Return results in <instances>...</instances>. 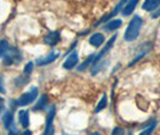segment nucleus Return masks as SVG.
Wrapping results in <instances>:
<instances>
[{
    "label": "nucleus",
    "mask_w": 160,
    "mask_h": 135,
    "mask_svg": "<svg viewBox=\"0 0 160 135\" xmlns=\"http://www.w3.org/2000/svg\"><path fill=\"white\" fill-rule=\"evenodd\" d=\"M32 69H34V63H32V62L27 63V65L24 66V75H25V76H29L32 72Z\"/></svg>",
    "instance_id": "412c9836"
},
{
    "label": "nucleus",
    "mask_w": 160,
    "mask_h": 135,
    "mask_svg": "<svg viewBox=\"0 0 160 135\" xmlns=\"http://www.w3.org/2000/svg\"><path fill=\"white\" fill-rule=\"evenodd\" d=\"M107 106V96L106 94H104V96H101V99H100V101H99V104L96 105V109H95V112H100L102 111L105 107Z\"/></svg>",
    "instance_id": "aec40b11"
},
{
    "label": "nucleus",
    "mask_w": 160,
    "mask_h": 135,
    "mask_svg": "<svg viewBox=\"0 0 160 135\" xmlns=\"http://www.w3.org/2000/svg\"><path fill=\"white\" fill-rule=\"evenodd\" d=\"M125 135H131V132L129 130V132H128V133H127V134H125Z\"/></svg>",
    "instance_id": "c85d7f7f"
},
{
    "label": "nucleus",
    "mask_w": 160,
    "mask_h": 135,
    "mask_svg": "<svg viewBox=\"0 0 160 135\" xmlns=\"http://www.w3.org/2000/svg\"><path fill=\"white\" fill-rule=\"evenodd\" d=\"M94 57H95V53L89 55L88 58L81 64V65H78L77 70H78V71H83V70H86V69H88V68L90 69V66H92V64H93V60H94Z\"/></svg>",
    "instance_id": "f3484780"
},
{
    "label": "nucleus",
    "mask_w": 160,
    "mask_h": 135,
    "mask_svg": "<svg viewBox=\"0 0 160 135\" xmlns=\"http://www.w3.org/2000/svg\"><path fill=\"white\" fill-rule=\"evenodd\" d=\"M2 123L6 129H11L13 127V113L11 111H5L2 115Z\"/></svg>",
    "instance_id": "2eb2a0df"
},
{
    "label": "nucleus",
    "mask_w": 160,
    "mask_h": 135,
    "mask_svg": "<svg viewBox=\"0 0 160 135\" xmlns=\"http://www.w3.org/2000/svg\"><path fill=\"white\" fill-rule=\"evenodd\" d=\"M152 47H153L152 42H144V44H142L140 47L137 48L138 51H137V55L135 56V58H134V59L128 64V68L132 66V65H135L137 62H140V60H141V59H142L147 53H149V52L152 51Z\"/></svg>",
    "instance_id": "39448f33"
},
{
    "label": "nucleus",
    "mask_w": 160,
    "mask_h": 135,
    "mask_svg": "<svg viewBox=\"0 0 160 135\" xmlns=\"http://www.w3.org/2000/svg\"><path fill=\"white\" fill-rule=\"evenodd\" d=\"M18 116H19V122L22 124V127L24 129H28L29 124H30V118H29V111L28 110H21L18 112Z\"/></svg>",
    "instance_id": "ddd939ff"
},
{
    "label": "nucleus",
    "mask_w": 160,
    "mask_h": 135,
    "mask_svg": "<svg viewBox=\"0 0 160 135\" xmlns=\"http://www.w3.org/2000/svg\"><path fill=\"white\" fill-rule=\"evenodd\" d=\"M78 60H80V59H78V52H77V51H72L71 53L66 57V59L64 60L63 68L66 69V70H71V69H73V68L78 64Z\"/></svg>",
    "instance_id": "0eeeda50"
},
{
    "label": "nucleus",
    "mask_w": 160,
    "mask_h": 135,
    "mask_svg": "<svg viewBox=\"0 0 160 135\" xmlns=\"http://www.w3.org/2000/svg\"><path fill=\"white\" fill-rule=\"evenodd\" d=\"M142 24H143L142 17L138 16V15H135V16L131 18V21L129 22L128 27H127V29H125V33H124V40L128 41V42L135 41V40L138 38V35H140L141 28H142Z\"/></svg>",
    "instance_id": "f257e3e1"
},
{
    "label": "nucleus",
    "mask_w": 160,
    "mask_h": 135,
    "mask_svg": "<svg viewBox=\"0 0 160 135\" xmlns=\"http://www.w3.org/2000/svg\"><path fill=\"white\" fill-rule=\"evenodd\" d=\"M88 135H102L101 133H99V132H93V133H90V134Z\"/></svg>",
    "instance_id": "cd10ccee"
},
{
    "label": "nucleus",
    "mask_w": 160,
    "mask_h": 135,
    "mask_svg": "<svg viewBox=\"0 0 160 135\" xmlns=\"http://www.w3.org/2000/svg\"><path fill=\"white\" fill-rule=\"evenodd\" d=\"M4 109H5V100H4V98L0 96V112L2 111Z\"/></svg>",
    "instance_id": "393cba45"
},
{
    "label": "nucleus",
    "mask_w": 160,
    "mask_h": 135,
    "mask_svg": "<svg viewBox=\"0 0 160 135\" xmlns=\"http://www.w3.org/2000/svg\"><path fill=\"white\" fill-rule=\"evenodd\" d=\"M62 40V35H60V32L59 30H54V32H49L43 38V42L48 45V46H56L57 44Z\"/></svg>",
    "instance_id": "1a4fd4ad"
},
{
    "label": "nucleus",
    "mask_w": 160,
    "mask_h": 135,
    "mask_svg": "<svg viewBox=\"0 0 160 135\" xmlns=\"http://www.w3.org/2000/svg\"><path fill=\"white\" fill-rule=\"evenodd\" d=\"M111 135H125V133H124V129L122 127H116L113 129V132Z\"/></svg>",
    "instance_id": "4be33fe9"
},
{
    "label": "nucleus",
    "mask_w": 160,
    "mask_h": 135,
    "mask_svg": "<svg viewBox=\"0 0 160 135\" xmlns=\"http://www.w3.org/2000/svg\"><path fill=\"white\" fill-rule=\"evenodd\" d=\"M157 121H154V122H152L149 126H147V127L144 128L143 130L138 135H152L153 132H154V129H155V127H157Z\"/></svg>",
    "instance_id": "6ab92c4d"
},
{
    "label": "nucleus",
    "mask_w": 160,
    "mask_h": 135,
    "mask_svg": "<svg viewBox=\"0 0 160 135\" xmlns=\"http://www.w3.org/2000/svg\"><path fill=\"white\" fill-rule=\"evenodd\" d=\"M89 44L93 47H100L102 46V44H105V36L102 33H94L90 38H89Z\"/></svg>",
    "instance_id": "9d476101"
},
{
    "label": "nucleus",
    "mask_w": 160,
    "mask_h": 135,
    "mask_svg": "<svg viewBox=\"0 0 160 135\" xmlns=\"http://www.w3.org/2000/svg\"><path fill=\"white\" fill-rule=\"evenodd\" d=\"M59 52L58 51H51L46 57H41V58H38L35 60V64L39 65V66H43V65H48V64L53 63L57 58L59 57Z\"/></svg>",
    "instance_id": "423d86ee"
},
{
    "label": "nucleus",
    "mask_w": 160,
    "mask_h": 135,
    "mask_svg": "<svg viewBox=\"0 0 160 135\" xmlns=\"http://www.w3.org/2000/svg\"><path fill=\"white\" fill-rule=\"evenodd\" d=\"M122 24H123L122 19H119V18H113L110 22H107V23L105 24L104 30L105 32H114V30L119 29L120 27H122Z\"/></svg>",
    "instance_id": "f8f14e48"
},
{
    "label": "nucleus",
    "mask_w": 160,
    "mask_h": 135,
    "mask_svg": "<svg viewBox=\"0 0 160 135\" xmlns=\"http://www.w3.org/2000/svg\"><path fill=\"white\" fill-rule=\"evenodd\" d=\"M137 4H138V0H131V1H129L127 0V3L124 4V6L122 8V16L127 17L129 15H131V12L135 10V8L137 6Z\"/></svg>",
    "instance_id": "9b49d317"
},
{
    "label": "nucleus",
    "mask_w": 160,
    "mask_h": 135,
    "mask_svg": "<svg viewBox=\"0 0 160 135\" xmlns=\"http://www.w3.org/2000/svg\"><path fill=\"white\" fill-rule=\"evenodd\" d=\"M23 59L22 52L18 49L17 47H10L8 51V53L4 56L2 59V64L4 65H15V64H19Z\"/></svg>",
    "instance_id": "f03ea898"
},
{
    "label": "nucleus",
    "mask_w": 160,
    "mask_h": 135,
    "mask_svg": "<svg viewBox=\"0 0 160 135\" xmlns=\"http://www.w3.org/2000/svg\"><path fill=\"white\" fill-rule=\"evenodd\" d=\"M63 135H69V134H63Z\"/></svg>",
    "instance_id": "c756f323"
},
{
    "label": "nucleus",
    "mask_w": 160,
    "mask_h": 135,
    "mask_svg": "<svg viewBox=\"0 0 160 135\" xmlns=\"http://www.w3.org/2000/svg\"><path fill=\"white\" fill-rule=\"evenodd\" d=\"M158 17H160V6L157 8V11H155V12H153L152 13V18L155 19V18H158Z\"/></svg>",
    "instance_id": "b1692460"
},
{
    "label": "nucleus",
    "mask_w": 160,
    "mask_h": 135,
    "mask_svg": "<svg viewBox=\"0 0 160 135\" xmlns=\"http://www.w3.org/2000/svg\"><path fill=\"white\" fill-rule=\"evenodd\" d=\"M8 135H21V134L17 132L16 129H10V132H8Z\"/></svg>",
    "instance_id": "a878e982"
},
{
    "label": "nucleus",
    "mask_w": 160,
    "mask_h": 135,
    "mask_svg": "<svg viewBox=\"0 0 160 135\" xmlns=\"http://www.w3.org/2000/svg\"><path fill=\"white\" fill-rule=\"evenodd\" d=\"M48 104V98L47 96H43L39 98V100H38V103L34 105V107H32V111H40V110H43L46 106H47Z\"/></svg>",
    "instance_id": "dca6fc26"
},
{
    "label": "nucleus",
    "mask_w": 160,
    "mask_h": 135,
    "mask_svg": "<svg viewBox=\"0 0 160 135\" xmlns=\"http://www.w3.org/2000/svg\"><path fill=\"white\" fill-rule=\"evenodd\" d=\"M10 45H8V41L5 39L0 40V57H4L8 53Z\"/></svg>",
    "instance_id": "a211bd4d"
},
{
    "label": "nucleus",
    "mask_w": 160,
    "mask_h": 135,
    "mask_svg": "<svg viewBox=\"0 0 160 135\" xmlns=\"http://www.w3.org/2000/svg\"><path fill=\"white\" fill-rule=\"evenodd\" d=\"M160 6V0H147L142 4V8L144 11H148V12H153L154 10Z\"/></svg>",
    "instance_id": "4468645a"
},
{
    "label": "nucleus",
    "mask_w": 160,
    "mask_h": 135,
    "mask_svg": "<svg viewBox=\"0 0 160 135\" xmlns=\"http://www.w3.org/2000/svg\"><path fill=\"white\" fill-rule=\"evenodd\" d=\"M32 133L29 130V129H25V132H24V133H22L21 135H32Z\"/></svg>",
    "instance_id": "bb28decb"
},
{
    "label": "nucleus",
    "mask_w": 160,
    "mask_h": 135,
    "mask_svg": "<svg viewBox=\"0 0 160 135\" xmlns=\"http://www.w3.org/2000/svg\"><path fill=\"white\" fill-rule=\"evenodd\" d=\"M125 3H127V0H125V1H120L119 4H118L116 8H114V10H113L112 12H110L108 15H106V16H104L102 18H100V19L96 22L95 27H96V25H100L101 23H107V22H110L113 17L116 16L117 13H119L120 11H122V8H123V6H124V4H125Z\"/></svg>",
    "instance_id": "6e6552de"
},
{
    "label": "nucleus",
    "mask_w": 160,
    "mask_h": 135,
    "mask_svg": "<svg viewBox=\"0 0 160 135\" xmlns=\"http://www.w3.org/2000/svg\"><path fill=\"white\" fill-rule=\"evenodd\" d=\"M54 116H56V107L54 106H51L47 113L43 135H54V132H56L54 130Z\"/></svg>",
    "instance_id": "20e7f679"
},
{
    "label": "nucleus",
    "mask_w": 160,
    "mask_h": 135,
    "mask_svg": "<svg viewBox=\"0 0 160 135\" xmlns=\"http://www.w3.org/2000/svg\"><path fill=\"white\" fill-rule=\"evenodd\" d=\"M6 89H5V86H4V76L0 74V93H5Z\"/></svg>",
    "instance_id": "5701e85b"
},
{
    "label": "nucleus",
    "mask_w": 160,
    "mask_h": 135,
    "mask_svg": "<svg viewBox=\"0 0 160 135\" xmlns=\"http://www.w3.org/2000/svg\"><path fill=\"white\" fill-rule=\"evenodd\" d=\"M38 96H39V88L38 87H32L29 92L24 93L22 96L18 98V100L16 101V105L18 106H27L29 104L34 103L36 99H38Z\"/></svg>",
    "instance_id": "7ed1b4c3"
}]
</instances>
